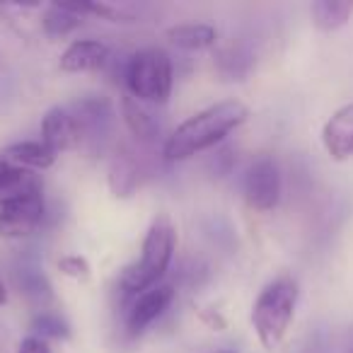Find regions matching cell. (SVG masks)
Returning <instances> with one entry per match:
<instances>
[{
	"label": "cell",
	"instance_id": "obj_1",
	"mask_svg": "<svg viewBox=\"0 0 353 353\" xmlns=\"http://www.w3.org/2000/svg\"><path fill=\"white\" fill-rule=\"evenodd\" d=\"M250 117V109L240 99H223L201 109L194 117L174 128L162 145V157L167 162H184L203 150H211L223 143L232 131L242 126Z\"/></svg>",
	"mask_w": 353,
	"mask_h": 353
},
{
	"label": "cell",
	"instance_id": "obj_2",
	"mask_svg": "<svg viewBox=\"0 0 353 353\" xmlns=\"http://www.w3.org/2000/svg\"><path fill=\"white\" fill-rule=\"evenodd\" d=\"M176 250V228L167 213L152 218L141 247V259L126 266L119 276V288L123 298L131 300L133 295L157 285L170 271Z\"/></svg>",
	"mask_w": 353,
	"mask_h": 353
},
{
	"label": "cell",
	"instance_id": "obj_3",
	"mask_svg": "<svg viewBox=\"0 0 353 353\" xmlns=\"http://www.w3.org/2000/svg\"><path fill=\"white\" fill-rule=\"evenodd\" d=\"M298 281L293 276H279L261 288L252 305V327L266 351H276L283 343L298 307Z\"/></svg>",
	"mask_w": 353,
	"mask_h": 353
},
{
	"label": "cell",
	"instance_id": "obj_4",
	"mask_svg": "<svg viewBox=\"0 0 353 353\" xmlns=\"http://www.w3.org/2000/svg\"><path fill=\"white\" fill-rule=\"evenodd\" d=\"M126 88L128 97L141 104H167L172 97L174 70L172 59L162 49H141L126 63Z\"/></svg>",
	"mask_w": 353,
	"mask_h": 353
},
{
	"label": "cell",
	"instance_id": "obj_5",
	"mask_svg": "<svg viewBox=\"0 0 353 353\" xmlns=\"http://www.w3.org/2000/svg\"><path fill=\"white\" fill-rule=\"evenodd\" d=\"M281 172L271 157H259L250 165L245 174V182H242V194H245V201L252 211H274L281 201Z\"/></svg>",
	"mask_w": 353,
	"mask_h": 353
},
{
	"label": "cell",
	"instance_id": "obj_6",
	"mask_svg": "<svg viewBox=\"0 0 353 353\" xmlns=\"http://www.w3.org/2000/svg\"><path fill=\"white\" fill-rule=\"evenodd\" d=\"M174 300V285L172 283H157L143 293L133 295L128 300L126 314H123V327L128 336H141L162 312Z\"/></svg>",
	"mask_w": 353,
	"mask_h": 353
},
{
	"label": "cell",
	"instance_id": "obj_7",
	"mask_svg": "<svg viewBox=\"0 0 353 353\" xmlns=\"http://www.w3.org/2000/svg\"><path fill=\"white\" fill-rule=\"evenodd\" d=\"M75 123L80 131V145L90 143V145H102V141L109 136L114 126V107L107 97H97V94H88V97L78 99L70 107Z\"/></svg>",
	"mask_w": 353,
	"mask_h": 353
},
{
	"label": "cell",
	"instance_id": "obj_8",
	"mask_svg": "<svg viewBox=\"0 0 353 353\" xmlns=\"http://www.w3.org/2000/svg\"><path fill=\"white\" fill-rule=\"evenodd\" d=\"M44 194H34V196L8 203L0 208V237L20 240V237L32 235L44 221Z\"/></svg>",
	"mask_w": 353,
	"mask_h": 353
},
{
	"label": "cell",
	"instance_id": "obj_9",
	"mask_svg": "<svg viewBox=\"0 0 353 353\" xmlns=\"http://www.w3.org/2000/svg\"><path fill=\"white\" fill-rule=\"evenodd\" d=\"M322 143L327 155L334 162H346L353 157V102L343 104L341 109L327 119L322 126Z\"/></svg>",
	"mask_w": 353,
	"mask_h": 353
},
{
	"label": "cell",
	"instance_id": "obj_10",
	"mask_svg": "<svg viewBox=\"0 0 353 353\" xmlns=\"http://www.w3.org/2000/svg\"><path fill=\"white\" fill-rule=\"evenodd\" d=\"M41 143L56 155L80 145V131L70 109L51 107L41 119Z\"/></svg>",
	"mask_w": 353,
	"mask_h": 353
},
{
	"label": "cell",
	"instance_id": "obj_11",
	"mask_svg": "<svg viewBox=\"0 0 353 353\" xmlns=\"http://www.w3.org/2000/svg\"><path fill=\"white\" fill-rule=\"evenodd\" d=\"M34 194H41L39 176L0 155V208L20 199L34 196Z\"/></svg>",
	"mask_w": 353,
	"mask_h": 353
},
{
	"label": "cell",
	"instance_id": "obj_12",
	"mask_svg": "<svg viewBox=\"0 0 353 353\" xmlns=\"http://www.w3.org/2000/svg\"><path fill=\"white\" fill-rule=\"evenodd\" d=\"M109 61V46L99 39H75L61 54L59 68L63 73H90L99 70Z\"/></svg>",
	"mask_w": 353,
	"mask_h": 353
},
{
	"label": "cell",
	"instance_id": "obj_13",
	"mask_svg": "<svg viewBox=\"0 0 353 353\" xmlns=\"http://www.w3.org/2000/svg\"><path fill=\"white\" fill-rule=\"evenodd\" d=\"M141 184V167L138 160L133 157L131 150L121 148V150L114 152L112 165H109V187L117 196L128 199Z\"/></svg>",
	"mask_w": 353,
	"mask_h": 353
},
{
	"label": "cell",
	"instance_id": "obj_14",
	"mask_svg": "<svg viewBox=\"0 0 353 353\" xmlns=\"http://www.w3.org/2000/svg\"><path fill=\"white\" fill-rule=\"evenodd\" d=\"M0 155L8 157L10 162H15V165L25 167V170H49V167H54L56 157H59L41 141L12 143V145H8Z\"/></svg>",
	"mask_w": 353,
	"mask_h": 353
},
{
	"label": "cell",
	"instance_id": "obj_15",
	"mask_svg": "<svg viewBox=\"0 0 353 353\" xmlns=\"http://www.w3.org/2000/svg\"><path fill=\"white\" fill-rule=\"evenodd\" d=\"M167 39L184 51H203L213 49L218 41V32L211 25L201 22H187V25H174L167 30Z\"/></svg>",
	"mask_w": 353,
	"mask_h": 353
},
{
	"label": "cell",
	"instance_id": "obj_16",
	"mask_svg": "<svg viewBox=\"0 0 353 353\" xmlns=\"http://www.w3.org/2000/svg\"><path fill=\"white\" fill-rule=\"evenodd\" d=\"M121 117L123 123L128 126V131L138 138L141 143H152L160 136V123L145 109V104L136 102L133 97H123L121 99Z\"/></svg>",
	"mask_w": 353,
	"mask_h": 353
},
{
	"label": "cell",
	"instance_id": "obj_17",
	"mask_svg": "<svg viewBox=\"0 0 353 353\" xmlns=\"http://www.w3.org/2000/svg\"><path fill=\"white\" fill-rule=\"evenodd\" d=\"M353 15V3L346 0H314L310 6V17L312 25L322 32L341 30Z\"/></svg>",
	"mask_w": 353,
	"mask_h": 353
},
{
	"label": "cell",
	"instance_id": "obj_18",
	"mask_svg": "<svg viewBox=\"0 0 353 353\" xmlns=\"http://www.w3.org/2000/svg\"><path fill=\"white\" fill-rule=\"evenodd\" d=\"M83 25V10L80 8H68V6H49L41 15V27L49 37L59 39V37H68L70 32H75Z\"/></svg>",
	"mask_w": 353,
	"mask_h": 353
},
{
	"label": "cell",
	"instance_id": "obj_19",
	"mask_svg": "<svg viewBox=\"0 0 353 353\" xmlns=\"http://www.w3.org/2000/svg\"><path fill=\"white\" fill-rule=\"evenodd\" d=\"M252 63H254L252 51L245 49L242 44L225 46V49L218 51V56H216V68L225 80H245Z\"/></svg>",
	"mask_w": 353,
	"mask_h": 353
},
{
	"label": "cell",
	"instance_id": "obj_20",
	"mask_svg": "<svg viewBox=\"0 0 353 353\" xmlns=\"http://www.w3.org/2000/svg\"><path fill=\"white\" fill-rule=\"evenodd\" d=\"M15 279L17 285H20V293H25L32 303H46V300H51V283L46 281V276L41 271L22 266Z\"/></svg>",
	"mask_w": 353,
	"mask_h": 353
},
{
	"label": "cell",
	"instance_id": "obj_21",
	"mask_svg": "<svg viewBox=\"0 0 353 353\" xmlns=\"http://www.w3.org/2000/svg\"><path fill=\"white\" fill-rule=\"evenodd\" d=\"M32 332H34L32 336H39V339H44V341H49V339H68L70 336L68 324L54 312L37 314V317L32 319Z\"/></svg>",
	"mask_w": 353,
	"mask_h": 353
},
{
	"label": "cell",
	"instance_id": "obj_22",
	"mask_svg": "<svg viewBox=\"0 0 353 353\" xmlns=\"http://www.w3.org/2000/svg\"><path fill=\"white\" fill-rule=\"evenodd\" d=\"M59 269H61V274L70 276V279H78V281H88L90 271H92L88 259L80 254H68V256H63V259H59Z\"/></svg>",
	"mask_w": 353,
	"mask_h": 353
},
{
	"label": "cell",
	"instance_id": "obj_23",
	"mask_svg": "<svg viewBox=\"0 0 353 353\" xmlns=\"http://www.w3.org/2000/svg\"><path fill=\"white\" fill-rule=\"evenodd\" d=\"M17 353H51V348H49V341H44V339L27 336V339H22Z\"/></svg>",
	"mask_w": 353,
	"mask_h": 353
},
{
	"label": "cell",
	"instance_id": "obj_24",
	"mask_svg": "<svg viewBox=\"0 0 353 353\" xmlns=\"http://www.w3.org/2000/svg\"><path fill=\"white\" fill-rule=\"evenodd\" d=\"M8 303V290H6V285H3V281H0V307Z\"/></svg>",
	"mask_w": 353,
	"mask_h": 353
},
{
	"label": "cell",
	"instance_id": "obj_25",
	"mask_svg": "<svg viewBox=\"0 0 353 353\" xmlns=\"http://www.w3.org/2000/svg\"><path fill=\"white\" fill-rule=\"evenodd\" d=\"M213 353H240V351H235V348H221V351H213Z\"/></svg>",
	"mask_w": 353,
	"mask_h": 353
},
{
	"label": "cell",
	"instance_id": "obj_26",
	"mask_svg": "<svg viewBox=\"0 0 353 353\" xmlns=\"http://www.w3.org/2000/svg\"><path fill=\"white\" fill-rule=\"evenodd\" d=\"M0 353H6V343H3V336H0Z\"/></svg>",
	"mask_w": 353,
	"mask_h": 353
}]
</instances>
